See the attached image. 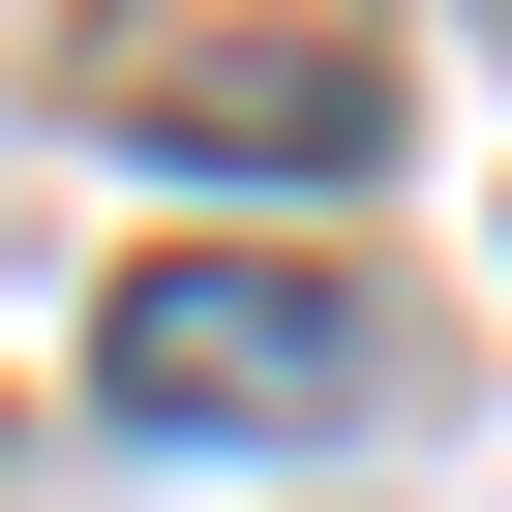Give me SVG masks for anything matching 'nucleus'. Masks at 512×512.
<instances>
[{
	"instance_id": "2",
	"label": "nucleus",
	"mask_w": 512,
	"mask_h": 512,
	"mask_svg": "<svg viewBox=\"0 0 512 512\" xmlns=\"http://www.w3.org/2000/svg\"><path fill=\"white\" fill-rule=\"evenodd\" d=\"M91 392L181 422V452H272V422H362L392 392V302L362 272H272V241H181V272L91 302Z\"/></svg>"
},
{
	"instance_id": "1",
	"label": "nucleus",
	"mask_w": 512,
	"mask_h": 512,
	"mask_svg": "<svg viewBox=\"0 0 512 512\" xmlns=\"http://www.w3.org/2000/svg\"><path fill=\"white\" fill-rule=\"evenodd\" d=\"M91 121L181 181H362L392 151V0H91Z\"/></svg>"
}]
</instances>
